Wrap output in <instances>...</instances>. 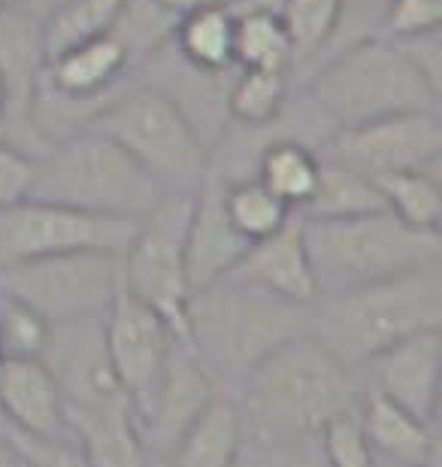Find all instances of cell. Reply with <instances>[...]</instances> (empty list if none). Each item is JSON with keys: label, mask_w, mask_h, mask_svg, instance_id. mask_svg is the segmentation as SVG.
Here are the masks:
<instances>
[{"label": "cell", "mask_w": 442, "mask_h": 467, "mask_svg": "<svg viewBox=\"0 0 442 467\" xmlns=\"http://www.w3.org/2000/svg\"><path fill=\"white\" fill-rule=\"evenodd\" d=\"M315 297L442 265V234L406 225L391 210L349 219H303Z\"/></svg>", "instance_id": "5b68a950"}, {"label": "cell", "mask_w": 442, "mask_h": 467, "mask_svg": "<svg viewBox=\"0 0 442 467\" xmlns=\"http://www.w3.org/2000/svg\"><path fill=\"white\" fill-rule=\"evenodd\" d=\"M233 467H331L322 437H255L246 434Z\"/></svg>", "instance_id": "4dcf8cb0"}, {"label": "cell", "mask_w": 442, "mask_h": 467, "mask_svg": "<svg viewBox=\"0 0 442 467\" xmlns=\"http://www.w3.org/2000/svg\"><path fill=\"white\" fill-rule=\"evenodd\" d=\"M303 334H309V304L285 301L233 276L188 297L185 343L215 386L233 395L272 349Z\"/></svg>", "instance_id": "7a4b0ae2"}, {"label": "cell", "mask_w": 442, "mask_h": 467, "mask_svg": "<svg viewBox=\"0 0 442 467\" xmlns=\"http://www.w3.org/2000/svg\"><path fill=\"white\" fill-rule=\"evenodd\" d=\"M0 364H4V355H0ZM0 434H4V425H0ZM6 437V434H4Z\"/></svg>", "instance_id": "b9f144b4"}, {"label": "cell", "mask_w": 442, "mask_h": 467, "mask_svg": "<svg viewBox=\"0 0 442 467\" xmlns=\"http://www.w3.org/2000/svg\"><path fill=\"white\" fill-rule=\"evenodd\" d=\"M52 325L27 304L0 292V355L4 358H43Z\"/></svg>", "instance_id": "1f68e13d"}, {"label": "cell", "mask_w": 442, "mask_h": 467, "mask_svg": "<svg viewBox=\"0 0 442 467\" xmlns=\"http://www.w3.org/2000/svg\"><path fill=\"white\" fill-rule=\"evenodd\" d=\"M103 337H107L112 370H116L121 389L128 395L130 413H134L152 395L176 340L182 337L161 313L152 310L146 301H139L137 295H130L125 285L118 288L109 313L103 316Z\"/></svg>", "instance_id": "4fadbf2b"}, {"label": "cell", "mask_w": 442, "mask_h": 467, "mask_svg": "<svg viewBox=\"0 0 442 467\" xmlns=\"http://www.w3.org/2000/svg\"><path fill=\"white\" fill-rule=\"evenodd\" d=\"M242 431L255 437H306L361 404L355 370L313 334L272 349L237 389Z\"/></svg>", "instance_id": "6da1fadb"}, {"label": "cell", "mask_w": 442, "mask_h": 467, "mask_svg": "<svg viewBox=\"0 0 442 467\" xmlns=\"http://www.w3.org/2000/svg\"><path fill=\"white\" fill-rule=\"evenodd\" d=\"M375 210H385V201L370 176L331 161V158H322V173H318L313 198L297 213L303 219H349Z\"/></svg>", "instance_id": "d4e9b609"}, {"label": "cell", "mask_w": 442, "mask_h": 467, "mask_svg": "<svg viewBox=\"0 0 442 467\" xmlns=\"http://www.w3.org/2000/svg\"><path fill=\"white\" fill-rule=\"evenodd\" d=\"M242 413L237 395L215 389L206 407L179 437L170 459L161 462L167 467H233L242 446Z\"/></svg>", "instance_id": "ffe728a7"}, {"label": "cell", "mask_w": 442, "mask_h": 467, "mask_svg": "<svg viewBox=\"0 0 442 467\" xmlns=\"http://www.w3.org/2000/svg\"><path fill=\"white\" fill-rule=\"evenodd\" d=\"M36 176V158L18 152L6 140H0V207L25 201L31 194Z\"/></svg>", "instance_id": "e575fe53"}, {"label": "cell", "mask_w": 442, "mask_h": 467, "mask_svg": "<svg viewBox=\"0 0 442 467\" xmlns=\"http://www.w3.org/2000/svg\"><path fill=\"white\" fill-rule=\"evenodd\" d=\"M430 328H442V265L324 295L309 304V334L349 370Z\"/></svg>", "instance_id": "3957f363"}, {"label": "cell", "mask_w": 442, "mask_h": 467, "mask_svg": "<svg viewBox=\"0 0 442 467\" xmlns=\"http://www.w3.org/2000/svg\"><path fill=\"white\" fill-rule=\"evenodd\" d=\"M318 173H322V155L313 143L291 134L288 119L282 113L272 128V137L261 146L255 158V171L252 176L270 189L282 203H288L291 210H300L313 198Z\"/></svg>", "instance_id": "44dd1931"}, {"label": "cell", "mask_w": 442, "mask_h": 467, "mask_svg": "<svg viewBox=\"0 0 442 467\" xmlns=\"http://www.w3.org/2000/svg\"><path fill=\"white\" fill-rule=\"evenodd\" d=\"M228 276L255 285L261 292L285 297V301L313 304L315 279L303 243V216L294 213L276 234L249 243V249L242 252V258Z\"/></svg>", "instance_id": "ac0fdd59"}, {"label": "cell", "mask_w": 442, "mask_h": 467, "mask_svg": "<svg viewBox=\"0 0 442 467\" xmlns=\"http://www.w3.org/2000/svg\"><path fill=\"white\" fill-rule=\"evenodd\" d=\"M215 389L219 386L206 373V368L191 352V347L185 340H176L152 395L146 398L143 407L134 410V425L149 459L152 462L170 459L179 437L188 431V425L206 407V400L215 395Z\"/></svg>", "instance_id": "5bb4252c"}, {"label": "cell", "mask_w": 442, "mask_h": 467, "mask_svg": "<svg viewBox=\"0 0 442 467\" xmlns=\"http://www.w3.org/2000/svg\"><path fill=\"white\" fill-rule=\"evenodd\" d=\"M94 130L112 137L164 194L194 198L212 167V149L197 134L173 98L161 88L125 86L91 119Z\"/></svg>", "instance_id": "52a82bcc"}, {"label": "cell", "mask_w": 442, "mask_h": 467, "mask_svg": "<svg viewBox=\"0 0 442 467\" xmlns=\"http://www.w3.org/2000/svg\"><path fill=\"white\" fill-rule=\"evenodd\" d=\"M442 25V0H385L375 34L385 40H412Z\"/></svg>", "instance_id": "d6a6232c"}, {"label": "cell", "mask_w": 442, "mask_h": 467, "mask_svg": "<svg viewBox=\"0 0 442 467\" xmlns=\"http://www.w3.org/2000/svg\"><path fill=\"white\" fill-rule=\"evenodd\" d=\"M249 249V240L231 225L228 213L221 203V180L212 173L203 180L191 201V216H188V234H185V279L188 292L219 283L228 276L233 265Z\"/></svg>", "instance_id": "e0dca14e"}, {"label": "cell", "mask_w": 442, "mask_h": 467, "mask_svg": "<svg viewBox=\"0 0 442 467\" xmlns=\"http://www.w3.org/2000/svg\"><path fill=\"white\" fill-rule=\"evenodd\" d=\"M291 104V73L264 67H233L228 82L231 125H272Z\"/></svg>", "instance_id": "484cf974"}, {"label": "cell", "mask_w": 442, "mask_h": 467, "mask_svg": "<svg viewBox=\"0 0 442 467\" xmlns=\"http://www.w3.org/2000/svg\"><path fill=\"white\" fill-rule=\"evenodd\" d=\"M155 467H167V464H161V462H155Z\"/></svg>", "instance_id": "ee69618b"}, {"label": "cell", "mask_w": 442, "mask_h": 467, "mask_svg": "<svg viewBox=\"0 0 442 467\" xmlns=\"http://www.w3.org/2000/svg\"><path fill=\"white\" fill-rule=\"evenodd\" d=\"M70 428L82 443L86 467H155L137 434L130 404L100 416L79 419Z\"/></svg>", "instance_id": "603a6c76"}, {"label": "cell", "mask_w": 442, "mask_h": 467, "mask_svg": "<svg viewBox=\"0 0 442 467\" xmlns=\"http://www.w3.org/2000/svg\"><path fill=\"white\" fill-rule=\"evenodd\" d=\"M188 194H164L130 237L121 252V285L139 301L158 310L173 331L185 340L188 279H185V234L191 216Z\"/></svg>", "instance_id": "9c48e42d"}, {"label": "cell", "mask_w": 442, "mask_h": 467, "mask_svg": "<svg viewBox=\"0 0 442 467\" xmlns=\"http://www.w3.org/2000/svg\"><path fill=\"white\" fill-rule=\"evenodd\" d=\"M27 198L103 216L143 219L164 192L116 140L82 128L55 140L36 158V176Z\"/></svg>", "instance_id": "8992f818"}, {"label": "cell", "mask_w": 442, "mask_h": 467, "mask_svg": "<svg viewBox=\"0 0 442 467\" xmlns=\"http://www.w3.org/2000/svg\"><path fill=\"white\" fill-rule=\"evenodd\" d=\"M322 158L355 167L366 176L394 171L439 173L442 161V119L439 109H418L375 119L357 128L334 130L318 149Z\"/></svg>", "instance_id": "8fae6325"}, {"label": "cell", "mask_w": 442, "mask_h": 467, "mask_svg": "<svg viewBox=\"0 0 442 467\" xmlns=\"http://www.w3.org/2000/svg\"><path fill=\"white\" fill-rule=\"evenodd\" d=\"M318 437L331 467H373V452L357 425V410L327 422Z\"/></svg>", "instance_id": "836d02e7"}, {"label": "cell", "mask_w": 442, "mask_h": 467, "mask_svg": "<svg viewBox=\"0 0 442 467\" xmlns=\"http://www.w3.org/2000/svg\"><path fill=\"white\" fill-rule=\"evenodd\" d=\"M233 64L237 67L294 70V43L279 13L270 9H246L233 13Z\"/></svg>", "instance_id": "4316f807"}, {"label": "cell", "mask_w": 442, "mask_h": 467, "mask_svg": "<svg viewBox=\"0 0 442 467\" xmlns=\"http://www.w3.org/2000/svg\"><path fill=\"white\" fill-rule=\"evenodd\" d=\"M412 61L418 64V70L434 82L437 88H442V46H439V31L434 34H421L412 40H397Z\"/></svg>", "instance_id": "d590c367"}, {"label": "cell", "mask_w": 442, "mask_h": 467, "mask_svg": "<svg viewBox=\"0 0 442 467\" xmlns=\"http://www.w3.org/2000/svg\"><path fill=\"white\" fill-rule=\"evenodd\" d=\"M221 4H237V0H221Z\"/></svg>", "instance_id": "7bdbcfd3"}, {"label": "cell", "mask_w": 442, "mask_h": 467, "mask_svg": "<svg viewBox=\"0 0 442 467\" xmlns=\"http://www.w3.org/2000/svg\"><path fill=\"white\" fill-rule=\"evenodd\" d=\"M233 9L221 0L203 4L179 16L173 31V49L179 58L206 73H231L233 64Z\"/></svg>", "instance_id": "7402d4cb"}, {"label": "cell", "mask_w": 442, "mask_h": 467, "mask_svg": "<svg viewBox=\"0 0 442 467\" xmlns=\"http://www.w3.org/2000/svg\"><path fill=\"white\" fill-rule=\"evenodd\" d=\"M6 109V82H4V77H0V113Z\"/></svg>", "instance_id": "ab89813d"}, {"label": "cell", "mask_w": 442, "mask_h": 467, "mask_svg": "<svg viewBox=\"0 0 442 467\" xmlns=\"http://www.w3.org/2000/svg\"><path fill=\"white\" fill-rule=\"evenodd\" d=\"M118 288V252H58L0 267V292L27 304L49 325L103 319Z\"/></svg>", "instance_id": "ba28073f"}, {"label": "cell", "mask_w": 442, "mask_h": 467, "mask_svg": "<svg viewBox=\"0 0 442 467\" xmlns=\"http://www.w3.org/2000/svg\"><path fill=\"white\" fill-rule=\"evenodd\" d=\"M13 4H22V0H0V6H13Z\"/></svg>", "instance_id": "60d3db41"}, {"label": "cell", "mask_w": 442, "mask_h": 467, "mask_svg": "<svg viewBox=\"0 0 442 467\" xmlns=\"http://www.w3.org/2000/svg\"><path fill=\"white\" fill-rule=\"evenodd\" d=\"M345 0H282L279 16L294 43V70L291 77H309L318 61L327 58L340 34Z\"/></svg>", "instance_id": "cb8c5ba5"}, {"label": "cell", "mask_w": 442, "mask_h": 467, "mask_svg": "<svg viewBox=\"0 0 442 467\" xmlns=\"http://www.w3.org/2000/svg\"><path fill=\"white\" fill-rule=\"evenodd\" d=\"M0 467H22V459H18L15 446L0 434Z\"/></svg>", "instance_id": "74e56055"}, {"label": "cell", "mask_w": 442, "mask_h": 467, "mask_svg": "<svg viewBox=\"0 0 442 467\" xmlns=\"http://www.w3.org/2000/svg\"><path fill=\"white\" fill-rule=\"evenodd\" d=\"M221 203H224V213H228L231 225L249 243L276 234L297 213V210H291L288 203H282L270 189H264L255 176L221 180Z\"/></svg>", "instance_id": "f1b7e54d"}, {"label": "cell", "mask_w": 442, "mask_h": 467, "mask_svg": "<svg viewBox=\"0 0 442 467\" xmlns=\"http://www.w3.org/2000/svg\"><path fill=\"white\" fill-rule=\"evenodd\" d=\"M357 425L373 455L403 464L439 467L437 425L421 422L416 413L403 410L379 391H361Z\"/></svg>", "instance_id": "d6986e66"}, {"label": "cell", "mask_w": 442, "mask_h": 467, "mask_svg": "<svg viewBox=\"0 0 442 467\" xmlns=\"http://www.w3.org/2000/svg\"><path fill=\"white\" fill-rule=\"evenodd\" d=\"M125 0H58L46 16V58L67 46L109 31Z\"/></svg>", "instance_id": "f546056e"}, {"label": "cell", "mask_w": 442, "mask_h": 467, "mask_svg": "<svg viewBox=\"0 0 442 467\" xmlns=\"http://www.w3.org/2000/svg\"><path fill=\"white\" fill-rule=\"evenodd\" d=\"M442 370V331L430 328L394 343L364 368L355 370L361 391H379L403 410L416 413L421 422L437 425Z\"/></svg>", "instance_id": "9a60e30c"}, {"label": "cell", "mask_w": 442, "mask_h": 467, "mask_svg": "<svg viewBox=\"0 0 442 467\" xmlns=\"http://www.w3.org/2000/svg\"><path fill=\"white\" fill-rule=\"evenodd\" d=\"M0 425L6 437L46 443L79 441L43 358H4L0 364Z\"/></svg>", "instance_id": "2e32d148"}, {"label": "cell", "mask_w": 442, "mask_h": 467, "mask_svg": "<svg viewBox=\"0 0 442 467\" xmlns=\"http://www.w3.org/2000/svg\"><path fill=\"white\" fill-rule=\"evenodd\" d=\"M373 467H421V464H403V462L382 459V455H373Z\"/></svg>", "instance_id": "f35d334b"}, {"label": "cell", "mask_w": 442, "mask_h": 467, "mask_svg": "<svg viewBox=\"0 0 442 467\" xmlns=\"http://www.w3.org/2000/svg\"><path fill=\"white\" fill-rule=\"evenodd\" d=\"M303 98L331 130L418 109H439V88L397 40L366 34L334 49L303 79Z\"/></svg>", "instance_id": "277c9868"}, {"label": "cell", "mask_w": 442, "mask_h": 467, "mask_svg": "<svg viewBox=\"0 0 442 467\" xmlns=\"http://www.w3.org/2000/svg\"><path fill=\"white\" fill-rule=\"evenodd\" d=\"M43 364L49 368L55 386L61 391L70 425L128 404V395L107 352L103 319L52 325Z\"/></svg>", "instance_id": "7c38bea8"}, {"label": "cell", "mask_w": 442, "mask_h": 467, "mask_svg": "<svg viewBox=\"0 0 442 467\" xmlns=\"http://www.w3.org/2000/svg\"><path fill=\"white\" fill-rule=\"evenodd\" d=\"M155 4L164 6L167 13H173V16H185V13H191V9H197V6L212 4V0H155Z\"/></svg>", "instance_id": "8d00e7d4"}, {"label": "cell", "mask_w": 442, "mask_h": 467, "mask_svg": "<svg viewBox=\"0 0 442 467\" xmlns=\"http://www.w3.org/2000/svg\"><path fill=\"white\" fill-rule=\"evenodd\" d=\"M379 189L385 210L403 219L412 228L421 231H439L442 222V192H439V173L430 171H394L370 176Z\"/></svg>", "instance_id": "83f0119b"}, {"label": "cell", "mask_w": 442, "mask_h": 467, "mask_svg": "<svg viewBox=\"0 0 442 467\" xmlns=\"http://www.w3.org/2000/svg\"><path fill=\"white\" fill-rule=\"evenodd\" d=\"M139 219L103 216L64 203L25 198L0 207V267L58 252H125Z\"/></svg>", "instance_id": "30bf717a"}]
</instances>
